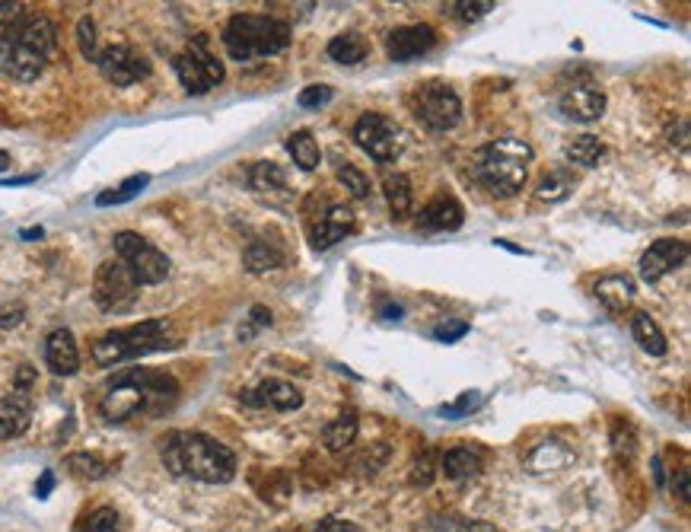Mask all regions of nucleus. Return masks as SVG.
I'll list each match as a JSON object with an SVG mask.
<instances>
[{
	"mask_svg": "<svg viewBox=\"0 0 691 532\" xmlns=\"http://www.w3.org/2000/svg\"><path fill=\"white\" fill-rule=\"evenodd\" d=\"M179 399V383L169 373L134 367L118 373L109 383L106 396H102V415L106 421H128L137 415L157 418L169 411Z\"/></svg>",
	"mask_w": 691,
	"mask_h": 532,
	"instance_id": "nucleus-1",
	"label": "nucleus"
},
{
	"mask_svg": "<svg viewBox=\"0 0 691 532\" xmlns=\"http://www.w3.org/2000/svg\"><path fill=\"white\" fill-rule=\"evenodd\" d=\"M160 456L172 475L195 478L204 485H227L236 478V456L220 440L198 431H172L160 443Z\"/></svg>",
	"mask_w": 691,
	"mask_h": 532,
	"instance_id": "nucleus-2",
	"label": "nucleus"
},
{
	"mask_svg": "<svg viewBox=\"0 0 691 532\" xmlns=\"http://www.w3.org/2000/svg\"><path fill=\"white\" fill-rule=\"evenodd\" d=\"M532 163V147L520 137H500L475 153V179L494 198H513L526 185Z\"/></svg>",
	"mask_w": 691,
	"mask_h": 532,
	"instance_id": "nucleus-3",
	"label": "nucleus"
},
{
	"mask_svg": "<svg viewBox=\"0 0 691 532\" xmlns=\"http://www.w3.org/2000/svg\"><path fill=\"white\" fill-rule=\"evenodd\" d=\"M223 45H227L230 58L246 64L252 58H271L290 45V26L274 16L258 13H236L230 16L227 29H223Z\"/></svg>",
	"mask_w": 691,
	"mask_h": 532,
	"instance_id": "nucleus-4",
	"label": "nucleus"
},
{
	"mask_svg": "<svg viewBox=\"0 0 691 532\" xmlns=\"http://www.w3.org/2000/svg\"><path fill=\"white\" fill-rule=\"evenodd\" d=\"M166 329L169 325L163 319H147V322L128 325V329L106 332L93 341V360L99 367H115V364H125V360H137L144 354L172 348V341L166 338Z\"/></svg>",
	"mask_w": 691,
	"mask_h": 532,
	"instance_id": "nucleus-5",
	"label": "nucleus"
},
{
	"mask_svg": "<svg viewBox=\"0 0 691 532\" xmlns=\"http://www.w3.org/2000/svg\"><path fill=\"white\" fill-rule=\"evenodd\" d=\"M141 297V284L122 259L102 262L93 278V300L102 313H128Z\"/></svg>",
	"mask_w": 691,
	"mask_h": 532,
	"instance_id": "nucleus-6",
	"label": "nucleus"
},
{
	"mask_svg": "<svg viewBox=\"0 0 691 532\" xmlns=\"http://www.w3.org/2000/svg\"><path fill=\"white\" fill-rule=\"evenodd\" d=\"M411 109L414 118L421 125H427L430 131H449L459 125L462 118V99L453 87L446 83H424L418 87V93L411 96Z\"/></svg>",
	"mask_w": 691,
	"mask_h": 532,
	"instance_id": "nucleus-7",
	"label": "nucleus"
},
{
	"mask_svg": "<svg viewBox=\"0 0 691 532\" xmlns=\"http://www.w3.org/2000/svg\"><path fill=\"white\" fill-rule=\"evenodd\" d=\"M172 67H176L179 83L185 87V93H192V96L211 93L217 83L223 80V64L211 55V51H207L204 36H195L192 42H188V48L182 51V55H176Z\"/></svg>",
	"mask_w": 691,
	"mask_h": 532,
	"instance_id": "nucleus-8",
	"label": "nucleus"
},
{
	"mask_svg": "<svg viewBox=\"0 0 691 532\" xmlns=\"http://www.w3.org/2000/svg\"><path fill=\"white\" fill-rule=\"evenodd\" d=\"M115 252H118V259H122L131 274L137 278V284H160L166 281V274H169V259L157 249V246H150L147 239L141 233H131V230H122V233H115Z\"/></svg>",
	"mask_w": 691,
	"mask_h": 532,
	"instance_id": "nucleus-9",
	"label": "nucleus"
},
{
	"mask_svg": "<svg viewBox=\"0 0 691 532\" xmlns=\"http://www.w3.org/2000/svg\"><path fill=\"white\" fill-rule=\"evenodd\" d=\"M354 141H357L360 150L370 153L376 163H392L402 153V128L386 115L367 112V115L357 118Z\"/></svg>",
	"mask_w": 691,
	"mask_h": 532,
	"instance_id": "nucleus-10",
	"label": "nucleus"
},
{
	"mask_svg": "<svg viewBox=\"0 0 691 532\" xmlns=\"http://www.w3.org/2000/svg\"><path fill=\"white\" fill-rule=\"evenodd\" d=\"M45 64L48 58L39 55V51L16 32V26L0 29V74L10 80L29 83L45 71Z\"/></svg>",
	"mask_w": 691,
	"mask_h": 532,
	"instance_id": "nucleus-11",
	"label": "nucleus"
},
{
	"mask_svg": "<svg viewBox=\"0 0 691 532\" xmlns=\"http://www.w3.org/2000/svg\"><path fill=\"white\" fill-rule=\"evenodd\" d=\"M99 71L109 83L115 87H134V83H141L144 77H150V61L147 55H141L137 48L131 45H109L99 51Z\"/></svg>",
	"mask_w": 691,
	"mask_h": 532,
	"instance_id": "nucleus-12",
	"label": "nucleus"
},
{
	"mask_svg": "<svg viewBox=\"0 0 691 532\" xmlns=\"http://www.w3.org/2000/svg\"><path fill=\"white\" fill-rule=\"evenodd\" d=\"M688 243L685 239H656V243L641 255V278L647 284H656L660 278H666L669 271H676L688 262Z\"/></svg>",
	"mask_w": 691,
	"mask_h": 532,
	"instance_id": "nucleus-13",
	"label": "nucleus"
},
{
	"mask_svg": "<svg viewBox=\"0 0 691 532\" xmlns=\"http://www.w3.org/2000/svg\"><path fill=\"white\" fill-rule=\"evenodd\" d=\"M437 45V32L418 23V26H399V29H392L389 36H386V55L389 61L395 64H408L414 58H421L427 55L430 48Z\"/></svg>",
	"mask_w": 691,
	"mask_h": 532,
	"instance_id": "nucleus-14",
	"label": "nucleus"
},
{
	"mask_svg": "<svg viewBox=\"0 0 691 532\" xmlns=\"http://www.w3.org/2000/svg\"><path fill=\"white\" fill-rule=\"evenodd\" d=\"M558 106L567 118H574V122H596L606 112V93L593 83H574V87H567L558 99Z\"/></svg>",
	"mask_w": 691,
	"mask_h": 532,
	"instance_id": "nucleus-15",
	"label": "nucleus"
},
{
	"mask_svg": "<svg viewBox=\"0 0 691 532\" xmlns=\"http://www.w3.org/2000/svg\"><path fill=\"white\" fill-rule=\"evenodd\" d=\"M243 405L249 408H274V411H293L303 405V392L293 386V383H284V380H265L258 383L255 389L243 392Z\"/></svg>",
	"mask_w": 691,
	"mask_h": 532,
	"instance_id": "nucleus-16",
	"label": "nucleus"
},
{
	"mask_svg": "<svg viewBox=\"0 0 691 532\" xmlns=\"http://www.w3.org/2000/svg\"><path fill=\"white\" fill-rule=\"evenodd\" d=\"M465 211L453 195H437L434 201H427L418 217V230L424 233H453L462 227Z\"/></svg>",
	"mask_w": 691,
	"mask_h": 532,
	"instance_id": "nucleus-17",
	"label": "nucleus"
},
{
	"mask_svg": "<svg viewBox=\"0 0 691 532\" xmlns=\"http://www.w3.org/2000/svg\"><path fill=\"white\" fill-rule=\"evenodd\" d=\"M45 364L55 376H74L80 370V348L67 329H55L45 338Z\"/></svg>",
	"mask_w": 691,
	"mask_h": 532,
	"instance_id": "nucleus-18",
	"label": "nucleus"
},
{
	"mask_svg": "<svg viewBox=\"0 0 691 532\" xmlns=\"http://www.w3.org/2000/svg\"><path fill=\"white\" fill-rule=\"evenodd\" d=\"M32 424V402L29 392L13 389L7 399H0V440H16Z\"/></svg>",
	"mask_w": 691,
	"mask_h": 532,
	"instance_id": "nucleus-19",
	"label": "nucleus"
},
{
	"mask_svg": "<svg viewBox=\"0 0 691 532\" xmlns=\"http://www.w3.org/2000/svg\"><path fill=\"white\" fill-rule=\"evenodd\" d=\"M354 227H357L354 211L344 208V204H332V208H328V211L322 214L319 227H316V233H313V246H316V249H332L335 243H341L344 236H351Z\"/></svg>",
	"mask_w": 691,
	"mask_h": 532,
	"instance_id": "nucleus-20",
	"label": "nucleus"
},
{
	"mask_svg": "<svg viewBox=\"0 0 691 532\" xmlns=\"http://www.w3.org/2000/svg\"><path fill=\"white\" fill-rule=\"evenodd\" d=\"M596 297L606 310L625 313L634 300V281L628 278V274H606V278L596 284Z\"/></svg>",
	"mask_w": 691,
	"mask_h": 532,
	"instance_id": "nucleus-21",
	"label": "nucleus"
},
{
	"mask_svg": "<svg viewBox=\"0 0 691 532\" xmlns=\"http://www.w3.org/2000/svg\"><path fill=\"white\" fill-rule=\"evenodd\" d=\"M357 431H360L357 411H341V415L332 424H325V431H322L325 450L328 453H344L357 440Z\"/></svg>",
	"mask_w": 691,
	"mask_h": 532,
	"instance_id": "nucleus-22",
	"label": "nucleus"
},
{
	"mask_svg": "<svg viewBox=\"0 0 691 532\" xmlns=\"http://www.w3.org/2000/svg\"><path fill=\"white\" fill-rule=\"evenodd\" d=\"M440 469L449 482H469V478L481 472V456L469 450V446H456V450H446Z\"/></svg>",
	"mask_w": 691,
	"mask_h": 532,
	"instance_id": "nucleus-23",
	"label": "nucleus"
},
{
	"mask_svg": "<svg viewBox=\"0 0 691 532\" xmlns=\"http://www.w3.org/2000/svg\"><path fill=\"white\" fill-rule=\"evenodd\" d=\"M564 157L570 163H577V166L593 169V166H599L602 160L609 157V147L602 144L596 134H580V137H574V141L564 144Z\"/></svg>",
	"mask_w": 691,
	"mask_h": 532,
	"instance_id": "nucleus-24",
	"label": "nucleus"
},
{
	"mask_svg": "<svg viewBox=\"0 0 691 532\" xmlns=\"http://www.w3.org/2000/svg\"><path fill=\"white\" fill-rule=\"evenodd\" d=\"M631 332H634V341H637V345H641L647 354L663 357V354L669 351V341H666L663 329L656 325L653 316H647V313H634V319H631Z\"/></svg>",
	"mask_w": 691,
	"mask_h": 532,
	"instance_id": "nucleus-25",
	"label": "nucleus"
},
{
	"mask_svg": "<svg viewBox=\"0 0 691 532\" xmlns=\"http://www.w3.org/2000/svg\"><path fill=\"white\" fill-rule=\"evenodd\" d=\"M328 58L338 61V64H360L367 58V39L364 36H357V32H341V36H335L332 42H328Z\"/></svg>",
	"mask_w": 691,
	"mask_h": 532,
	"instance_id": "nucleus-26",
	"label": "nucleus"
},
{
	"mask_svg": "<svg viewBox=\"0 0 691 532\" xmlns=\"http://www.w3.org/2000/svg\"><path fill=\"white\" fill-rule=\"evenodd\" d=\"M287 150L293 163H297L300 169H306V173H313V169L322 163V150H319V141L309 131H293L287 137Z\"/></svg>",
	"mask_w": 691,
	"mask_h": 532,
	"instance_id": "nucleus-27",
	"label": "nucleus"
},
{
	"mask_svg": "<svg viewBox=\"0 0 691 532\" xmlns=\"http://www.w3.org/2000/svg\"><path fill=\"white\" fill-rule=\"evenodd\" d=\"M383 188H386V201H389L392 217L408 220V214H411V179L405 173H389Z\"/></svg>",
	"mask_w": 691,
	"mask_h": 532,
	"instance_id": "nucleus-28",
	"label": "nucleus"
},
{
	"mask_svg": "<svg viewBox=\"0 0 691 532\" xmlns=\"http://www.w3.org/2000/svg\"><path fill=\"white\" fill-rule=\"evenodd\" d=\"M249 185L255 188L258 195H274V192H284L287 188V176H284V169L278 163H255L249 169Z\"/></svg>",
	"mask_w": 691,
	"mask_h": 532,
	"instance_id": "nucleus-29",
	"label": "nucleus"
},
{
	"mask_svg": "<svg viewBox=\"0 0 691 532\" xmlns=\"http://www.w3.org/2000/svg\"><path fill=\"white\" fill-rule=\"evenodd\" d=\"M577 179L567 173V169H555V173H548L539 179V185H535V198L539 201H548V204H558L564 198H570V192H574Z\"/></svg>",
	"mask_w": 691,
	"mask_h": 532,
	"instance_id": "nucleus-30",
	"label": "nucleus"
},
{
	"mask_svg": "<svg viewBox=\"0 0 691 532\" xmlns=\"http://www.w3.org/2000/svg\"><path fill=\"white\" fill-rule=\"evenodd\" d=\"M243 265L249 274H265V271H274V268H281L284 265V252L281 249H274L271 243H252L246 252H243Z\"/></svg>",
	"mask_w": 691,
	"mask_h": 532,
	"instance_id": "nucleus-31",
	"label": "nucleus"
},
{
	"mask_svg": "<svg viewBox=\"0 0 691 532\" xmlns=\"http://www.w3.org/2000/svg\"><path fill=\"white\" fill-rule=\"evenodd\" d=\"M147 185H150V176H147V173H137V176H131V179H125L122 185H118L115 192H102V195H96V204H99V208H112V204H125V201H131V198L141 195Z\"/></svg>",
	"mask_w": 691,
	"mask_h": 532,
	"instance_id": "nucleus-32",
	"label": "nucleus"
},
{
	"mask_svg": "<svg viewBox=\"0 0 691 532\" xmlns=\"http://www.w3.org/2000/svg\"><path fill=\"white\" fill-rule=\"evenodd\" d=\"M67 469H71L74 475H80V478H90V482H96V478L109 475V462L99 459L96 453H74V456H67Z\"/></svg>",
	"mask_w": 691,
	"mask_h": 532,
	"instance_id": "nucleus-33",
	"label": "nucleus"
},
{
	"mask_svg": "<svg viewBox=\"0 0 691 532\" xmlns=\"http://www.w3.org/2000/svg\"><path fill=\"white\" fill-rule=\"evenodd\" d=\"M494 10V0H456V4H446L443 13L456 16L462 23H475L481 16H488Z\"/></svg>",
	"mask_w": 691,
	"mask_h": 532,
	"instance_id": "nucleus-34",
	"label": "nucleus"
},
{
	"mask_svg": "<svg viewBox=\"0 0 691 532\" xmlns=\"http://www.w3.org/2000/svg\"><path fill=\"white\" fill-rule=\"evenodd\" d=\"M338 182L348 188V195L351 198H357V201H364V198H370V179L360 173V169L354 166V163H341L338 166Z\"/></svg>",
	"mask_w": 691,
	"mask_h": 532,
	"instance_id": "nucleus-35",
	"label": "nucleus"
},
{
	"mask_svg": "<svg viewBox=\"0 0 691 532\" xmlns=\"http://www.w3.org/2000/svg\"><path fill=\"white\" fill-rule=\"evenodd\" d=\"M80 532H122V517L115 507H96L90 517L83 520Z\"/></svg>",
	"mask_w": 691,
	"mask_h": 532,
	"instance_id": "nucleus-36",
	"label": "nucleus"
},
{
	"mask_svg": "<svg viewBox=\"0 0 691 532\" xmlns=\"http://www.w3.org/2000/svg\"><path fill=\"white\" fill-rule=\"evenodd\" d=\"M481 402H485V399H481V392H478V389H469V392H462V396H459L456 402L443 405V408H440V415H443V418H449V421H459V418L469 415V411H475Z\"/></svg>",
	"mask_w": 691,
	"mask_h": 532,
	"instance_id": "nucleus-37",
	"label": "nucleus"
},
{
	"mask_svg": "<svg viewBox=\"0 0 691 532\" xmlns=\"http://www.w3.org/2000/svg\"><path fill=\"white\" fill-rule=\"evenodd\" d=\"M77 45L83 51L86 61H96L99 58V45H96V23L90 20V16H83V20L77 23Z\"/></svg>",
	"mask_w": 691,
	"mask_h": 532,
	"instance_id": "nucleus-38",
	"label": "nucleus"
},
{
	"mask_svg": "<svg viewBox=\"0 0 691 532\" xmlns=\"http://www.w3.org/2000/svg\"><path fill=\"white\" fill-rule=\"evenodd\" d=\"M332 99H335V90H332V87H322V83H316V87H306V90L297 96V106H300V109H322V106H328Z\"/></svg>",
	"mask_w": 691,
	"mask_h": 532,
	"instance_id": "nucleus-39",
	"label": "nucleus"
},
{
	"mask_svg": "<svg viewBox=\"0 0 691 532\" xmlns=\"http://www.w3.org/2000/svg\"><path fill=\"white\" fill-rule=\"evenodd\" d=\"M465 332H469V322H462V319H446V322H440L437 329H434V338L443 341V345H453V341H459Z\"/></svg>",
	"mask_w": 691,
	"mask_h": 532,
	"instance_id": "nucleus-40",
	"label": "nucleus"
},
{
	"mask_svg": "<svg viewBox=\"0 0 691 532\" xmlns=\"http://www.w3.org/2000/svg\"><path fill=\"white\" fill-rule=\"evenodd\" d=\"M26 16V7L23 4H13V0H7V4H0V29H10L16 26Z\"/></svg>",
	"mask_w": 691,
	"mask_h": 532,
	"instance_id": "nucleus-41",
	"label": "nucleus"
},
{
	"mask_svg": "<svg viewBox=\"0 0 691 532\" xmlns=\"http://www.w3.org/2000/svg\"><path fill=\"white\" fill-rule=\"evenodd\" d=\"M316 532H360L354 523H348V520H335V517H325L319 526H316Z\"/></svg>",
	"mask_w": 691,
	"mask_h": 532,
	"instance_id": "nucleus-42",
	"label": "nucleus"
},
{
	"mask_svg": "<svg viewBox=\"0 0 691 532\" xmlns=\"http://www.w3.org/2000/svg\"><path fill=\"white\" fill-rule=\"evenodd\" d=\"M430 478H434V475H430V453H424L418 459V466H414V478H411V482L414 485H430Z\"/></svg>",
	"mask_w": 691,
	"mask_h": 532,
	"instance_id": "nucleus-43",
	"label": "nucleus"
},
{
	"mask_svg": "<svg viewBox=\"0 0 691 532\" xmlns=\"http://www.w3.org/2000/svg\"><path fill=\"white\" fill-rule=\"evenodd\" d=\"M55 488V472H42V478H39V485H36V497H48V491Z\"/></svg>",
	"mask_w": 691,
	"mask_h": 532,
	"instance_id": "nucleus-44",
	"label": "nucleus"
},
{
	"mask_svg": "<svg viewBox=\"0 0 691 532\" xmlns=\"http://www.w3.org/2000/svg\"><path fill=\"white\" fill-rule=\"evenodd\" d=\"M672 485H679V497H682V501L688 504V469H679V475H676V482H672Z\"/></svg>",
	"mask_w": 691,
	"mask_h": 532,
	"instance_id": "nucleus-45",
	"label": "nucleus"
},
{
	"mask_svg": "<svg viewBox=\"0 0 691 532\" xmlns=\"http://www.w3.org/2000/svg\"><path fill=\"white\" fill-rule=\"evenodd\" d=\"M252 322L255 325H271V313L265 310V306H252Z\"/></svg>",
	"mask_w": 691,
	"mask_h": 532,
	"instance_id": "nucleus-46",
	"label": "nucleus"
},
{
	"mask_svg": "<svg viewBox=\"0 0 691 532\" xmlns=\"http://www.w3.org/2000/svg\"><path fill=\"white\" fill-rule=\"evenodd\" d=\"M459 532H497L491 523H469V526H462Z\"/></svg>",
	"mask_w": 691,
	"mask_h": 532,
	"instance_id": "nucleus-47",
	"label": "nucleus"
},
{
	"mask_svg": "<svg viewBox=\"0 0 691 532\" xmlns=\"http://www.w3.org/2000/svg\"><path fill=\"white\" fill-rule=\"evenodd\" d=\"M383 316H386V319H395V322H399V319H402V306H383Z\"/></svg>",
	"mask_w": 691,
	"mask_h": 532,
	"instance_id": "nucleus-48",
	"label": "nucleus"
},
{
	"mask_svg": "<svg viewBox=\"0 0 691 532\" xmlns=\"http://www.w3.org/2000/svg\"><path fill=\"white\" fill-rule=\"evenodd\" d=\"M42 233H45L42 227H32V230H23L20 236H23V239H42Z\"/></svg>",
	"mask_w": 691,
	"mask_h": 532,
	"instance_id": "nucleus-49",
	"label": "nucleus"
},
{
	"mask_svg": "<svg viewBox=\"0 0 691 532\" xmlns=\"http://www.w3.org/2000/svg\"><path fill=\"white\" fill-rule=\"evenodd\" d=\"M7 166H10V153H7V150H0V173H4Z\"/></svg>",
	"mask_w": 691,
	"mask_h": 532,
	"instance_id": "nucleus-50",
	"label": "nucleus"
}]
</instances>
